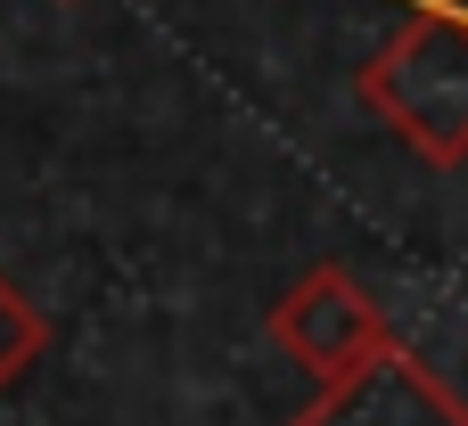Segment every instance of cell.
<instances>
[{"label":"cell","mask_w":468,"mask_h":426,"mask_svg":"<svg viewBox=\"0 0 468 426\" xmlns=\"http://www.w3.org/2000/svg\"><path fill=\"white\" fill-rule=\"evenodd\" d=\"M271 345L313 378V394L321 386H346V378H362L378 353H395L403 337L387 328V312L362 296V279L346 271V263H313L280 304H271Z\"/></svg>","instance_id":"2"},{"label":"cell","mask_w":468,"mask_h":426,"mask_svg":"<svg viewBox=\"0 0 468 426\" xmlns=\"http://www.w3.org/2000/svg\"><path fill=\"white\" fill-rule=\"evenodd\" d=\"M41 345H49V320H41V304L0 271V394L41 361Z\"/></svg>","instance_id":"4"},{"label":"cell","mask_w":468,"mask_h":426,"mask_svg":"<svg viewBox=\"0 0 468 426\" xmlns=\"http://www.w3.org/2000/svg\"><path fill=\"white\" fill-rule=\"evenodd\" d=\"M288 426H468V402L411 353V345H395V353H378L362 378L321 386Z\"/></svg>","instance_id":"3"},{"label":"cell","mask_w":468,"mask_h":426,"mask_svg":"<svg viewBox=\"0 0 468 426\" xmlns=\"http://www.w3.org/2000/svg\"><path fill=\"white\" fill-rule=\"evenodd\" d=\"M362 107L436 172L468 164V16L420 8L362 66Z\"/></svg>","instance_id":"1"}]
</instances>
